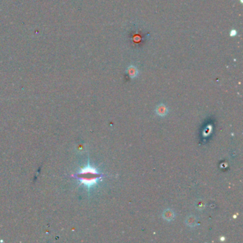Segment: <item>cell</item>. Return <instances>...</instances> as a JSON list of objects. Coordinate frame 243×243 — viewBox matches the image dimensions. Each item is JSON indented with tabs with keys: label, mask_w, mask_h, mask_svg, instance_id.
<instances>
[{
	"label": "cell",
	"mask_w": 243,
	"mask_h": 243,
	"mask_svg": "<svg viewBox=\"0 0 243 243\" xmlns=\"http://www.w3.org/2000/svg\"><path fill=\"white\" fill-rule=\"evenodd\" d=\"M168 108L163 104H160L156 108V113L160 116H165L168 113Z\"/></svg>",
	"instance_id": "277c9868"
},
{
	"label": "cell",
	"mask_w": 243,
	"mask_h": 243,
	"mask_svg": "<svg viewBox=\"0 0 243 243\" xmlns=\"http://www.w3.org/2000/svg\"><path fill=\"white\" fill-rule=\"evenodd\" d=\"M98 178H81V182L83 183V185H85L88 188L93 186L94 185H96L98 183Z\"/></svg>",
	"instance_id": "6da1fadb"
},
{
	"label": "cell",
	"mask_w": 243,
	"mask_h": 243,
	"mask_svg": "<svg viewBox=\"0 0 243 243\" xmlns=\"http://www.w3.org/2000/svg\"><path fill=\"white\" fill-rule=\"evenodd\" d=\"M237 35V31L235 30V29H232V30L231 31V32H230V36H235Z\"/></svg>",
	"instance_id": "52a82bcc"
},
{
	"label": "cell",
	"mask_w": 243,
	"mask_h": 243,
	"mask_svg": "<svg viewBox=\"0 0 243 243\" xmlns=\"http://www.w3.org/2000/svg\"><path fill=\"white\" fill-rule=\"evenodd\" d=\"M175 213L170 209H166L163 213V217L167 221H172L175 218Z\"/></svg>",
	"instance_id": "7a4b0ae2"
},
{
	"label": "cell",
	"mask_w": 243,
	"mask_h": 243,
	"mask_svg": "<svg viewBox=\"0 0 243 243\" xmlns=\"http://www.w3.org/2000/svg\"><path fill=\"white\" fill-rule=\"evenodd\" d=\"M80 174H92V175H98V171L96 170V168L91 167L90 165L86 166V168L81 169Z\"/></svg>",
	"instance_id": "3957f363"
},
{
	"label": "cell",
	"mask_w": 243,
	"mask_h": 243,
	"mask_svg": "<svg viewBox=\"0 0 243 243\" xmlns=\"http://www.w3.org/2000/svg\"><path fill=\"white\" fill-rule=\"evenodd\" d=\"M128 74H129V76L131 78L136 77L138 74L137 69L134 67V66H130V67L128 68Z\"/></svg>",
	"instance_id": "8992f818"
},
{
	"label": "cell",
	"mask_w": 243,
	"mask_h": 243,
	"mask_svg": "<svg viewBox=\"0 0 243 243\" xmlns=\"http://www.w3.org/2000/svg\"><path fill=\"white\" fill-rule=\"evenodd\" d=\"M185 222H186V224L189 227H195V225H197L198 220L194 215H189V216L186 218Z\"/></svg>",
	"instance_id": "5b68a950"
}]
</instances>
